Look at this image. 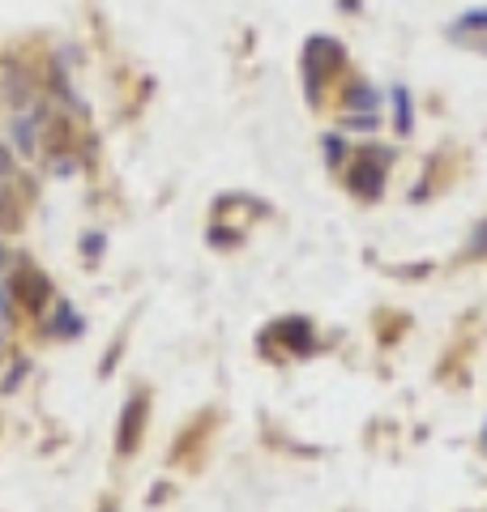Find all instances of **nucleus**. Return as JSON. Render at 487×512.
Segmentation results:
<instances>
[{"instance_id":"f257e3e1","label":"nucleus","mask_w":487,"mask_h":512,"mask_svg":"<svg viewBox=\"0 0 487 512\" xmlns=\"http://www.w3.org/2000/svg\"><path fill=\"white\" fill-rule=\"evenodd\" d=\"M299 69H304V90H308V103H321L325 81L334 78V69H342V43H338V39H329V34H312L308 43H304Z\"/></svg>"},{"instance_id":"f03ea898","label":"nucleus","mask_w":487,"mask_h":512,"mask_svg":"<svg viewBox=\"0 0 487 512\" xmlns=\"http://www.w3.org/2000/svg\"><path fill=\"white\" fill-rule=\"evenodd\" d=\"M390 150H372V154H359V162L351 167V176H346V188L363 197V201H376L381 192H385V176H390Z\"/></svg>"},{"instance_id":"7ed1b4c3","label":"nucleus","mask_w":487,"mask_h":512,"mask_svg":"<svg viewBox=\"0 0 487 512\" xmlns=\"http://www.w3.org/2000/svg\"><path fill=\"white\" fill-rule=\"evenodd\" d=\"M146 418H150V398H146V393H137V398L124 406V415H120V432H115V448H120L124 457H129V453H137Z\"/></svg>"},{"instance_id":"20e7f679","label":"nucleus","mask_w":487,"mask_h":512,"mask_svg":"<svg viewBox=\"0 0 487 512\" xmlns=\"http://www.w3.org/2000/svg\"><path fill=\"white\" fill-rule=\"evenodd\" d=\"M274 337L287 346L291 354H312L317 351V334H312V325L308 320H299V316H291V320H278L274 325Z\"/></svg>"},{"instance_id":"39448f33","label":"nucleus","mask_w":487,"mask_h":512,"mask_svg":"<svg viewBox=\"0 0 487 512\" xmlns=\"http://www.w3.org/2000/svg\"><path fill=\"white\" fill-rule=\"evenodd\" d=\"M14 295H17V299H22L26 307H39V304H43V299L51 295V282H48V278H43L39 270L22 265V270L14 273Z\"/></svg>"},{"instance_id":"423d86ee","label":"nucleus","mask_w":487,"mask_h":512,"mask_svg":"<svg viewBox=\"0 0 487 512\" xmlns=\"http://www.w3.org/2000/svg\"><path fill=\"white\" fill-rule=\"evenodd\" d=\"M342 103H346V112H376L381 107V90H372L368 81H351Z\"/></svg>"},{"instance_id":"0eeeda50","label":"nucleus","mask_w":487,"mask_h":512,"mask_svg":"<svg viewBox=\"0 0 487 512\" xmlns=\"http://www.w3.org/2000/svg\"><path fill=\"white\" fill-rule=\"evenodd\" d=\"M393 128L410 137V128H415V103H410V90L406 86H393Z\"/></svg>"},{"instance_id":"6e6552de","label":"nucleus","mask_w":487,"mask_h":512,"mask_svg":"<svg viewBox=\"0 0 487 512\" xmlns=\"http://www.w3.org/2000/svg\"><path fill=\"white\" fill-rule=\"evenodd\" d=\"M487 31V9H471V14H462L454 22V39H474V34H483Z\"/></svg>"},{"instance_id":"1a4fd4ad","label":"nucleus","mask_w":487,"mask_h":512,"mask_svg":"<svg viewBox=\"0 0 487 512\" xmlns=\"http://www.w3.org/2000/svg\"><path fill=\"white\" fill-rule=\"evenodd\" d=\"M376 124H381L376 112H346V120H342V128H351V133H372Z\"/></svg>"},{"instance_id":"9d476101","label":"nucleus","mask_w":487,"mask_h":512,"mask_svg":"<svg viewBox=\"0 0 487 512\" xmlns=\"http://www.w3.org/2000/svg\"><path fill=\"white\" fill-rule=\"evenodd\" d=\"M5 86H9V98H14V103H26V98H31V78H26L22 69H17V73H9V78H5Z\"/></svg>"},{"instance_id":"9b49d317","label":"nucleus","mask_w":487,"mask_h":512,"mask_svg":"<svg viewBox=\"0 0 487 512\" xmlns=\"http://www.w3.org/2000/svg\"><path fill=\"white\" fill-rule=\"evenodd\" d=\"M14 137L22 154H34V120H14Z\"/></svg>"},{"instance_id":"f8f14e48","label":"nucleus","mask_w":487,"mask_h":512,"mask_svg":"<svg viewBox=\"0 0 487 512\" xmlns=\"http://www.w3.org/2000/svg\"><path fill=\"white\" fill-rule=\"evenodd\" d=\"M78 329H81V320L73 316L69 307H60V312H56V334H60V337H73Z\"/></svg>"},{"instance_id":"ddd939ff","label":"nucleus","mask_w":487,"mask_h":512,"mask_svg":"<svg viewBox=\"0 0 487 512\" xmlns=\"http://www.w3.org/2000/svg\"><path fill=\"white\" fill-rule=\"evenodd\" d=\"M325 154H329V167H338V162L346 159V142H342L338 133H329V137H325Z\"/></svg>"},{"instance_id":"4468645a","label":"nucleus","mask_w":487,"mask_h":512,"mask_svg":"<svg viewBox=\"0 0 487 512\" xmlns=\"http://www.w3.org/2000/svg\"><path fill=\"white\" fill-rule=\"evenodd\" d=\"M466 256H487V223H479V231L466 243Z\"/></svg>"},{"instance_id":"2eb2a0df","label":"nucleus","mask_w":487,"mask_h":512,"mask_svg":"<svg viewBox=\"0 0 487 512\" xmlns=\"http://www.w3.org/2000/svg\"><path fill=\"white\" fill-rule=\"evenodd\" d=\"M22 376H26V363H22V368H14L9 376H5V384H0V393H14L17 384H22Z\"/></svg>"},{"instance_id":"dca6fc26","label":"nucleus","mask_w":487,"mask_h":512,"mask_svg":"<svg viewBox=\"0 0 487 512\" xmlns=\"http://www.w3.org/2000/svg\"><path fill=\"white\" fill-rule=\"evenodd\" d=\"M81 248H86V256H103V235H86Z\"/></svg>"},{"instance_id":"f3484780","label":"nucleus","mask_w":487,"mask_h":512,"mask_svg":"<svg viewBox=\"0 0 487 512\" xmlns=\"http://www.w3.org/2000/svg\"><path fill=\"white\" fill-rule=\"evenodd\" d=\"M9 167H14V162H9V150L0 145V176H9Z\"/></svg>"},{"instance_id":"a211bd4d","label":"nucleus","mask_w":487,"mask_h":512,"mask_svg":"<svg viewBox=\"0 0 487 512\" xmlns=\"http://www.w3.org/2000/svg\"><path fill=\"white\" fill-rule=\"evenodd\" d=\"M483 453H487V423H483Z\"/></svg>"},{"instance_id":"6ab92c4d","label":"nucleus","mask_w":487,"mask_h":512,"mask_svg":"<svg viewBox=\"0 0 487 512\" xmlns=\"http://www.w3.org/2000/svg\"><path fill=\"white\" fill-rule=\"evenodd\" d=\"M0 261H5V252H0Z\"/></svg>"},{"instance_id":"aec40b11","label":"nucleus","mask_w":487,"mask_h":512,"mask_svg":"<svg viewBox=\"0 0 487 512\" xmlns=\"http://www.w3.org/2000/svg\"><path fill=\"white\" fill-rule=\"evenodd\" d=\"M103 512H112V508H103Z\"/></svg>"}]
</instances>
